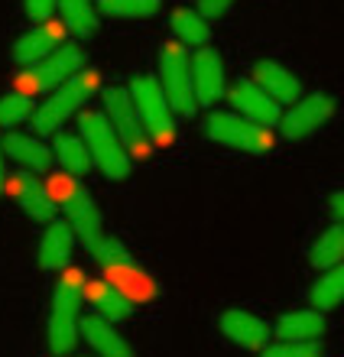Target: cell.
Wrapping results in <instances>:
<instances>
[{
	"label": "cell",
	"instance_id": "8992f818",
	"mask_svg": "<svg viewBox=\"0 0 344 357\" xmlns=\"http://www.w3.org/2000/svg\"><path fill=\"white\" fill-rule=\"evenodd\" d=\"M127 91H130V101L137 107V117L143 123V130H147L149 143L153 146H169L176 140V114L169 107L156 75H133Z\"/></svg>",
	"mask_w": 344,
	"mask_h": 357
},
{
	"label": "cell",
	"instance_id": "7c38bea8",
	"mask_svg": "<svg viewBox=\"0 0 344 357\" xmlns=\"http://www.w3.org/2000/svg\"><path fill=\"white\" fill-rule=\"evenodd\" d=\"M188 68H192V94H195L198 107H211L224 98L227 91V68L218 49L202 46L195 49V56H188Z\"/></svg>",
	"mask_w": 344,
	"mask_h": 357
},
{
	"label": "cell",
	"instance_id": "3957f363",
	"mask_svg": "<svg viewBox=\"0 0 344 357\" xmlns=\"http://www.w3.org/2000/svg\"><path fill=\"white\" fill-rule=\"evenodd\" d=\"M82 270H62L56 289H52V309H49V351L56 357H66L78 348V325L84 315V296H82Z\"/></svg>",
	"mask_w": 344,
	"mask_h": 357
},
{
	"label": "cell",
	"instance_id": "1f68e13d",
	"mask_svg": "<svg viewBox=\"0 0 344 357\" xmlns=\"http://www.w3.org/2000/svg\"><path fill=\"white\" fill-rule=\"evenodd\" d=\"M23 10L33 23H43V20H52L56 13V0H23Z\"/></svg>",
	"mask_w": 344,
	"mask_h": 357
},
{
	"label": "cell",
	"instance_id": "277c9868",
	"mask_svg": "<svg viewBox=\"0 0 344 357\" xmlns=\"http://www.w3.org/2000/svg\"><path fill=\"white\" fill-rule=\"evenodd\" d=\"M49 195L56 202V208L62 211V221L72 227L75 241H82L84 247H91L94 241H101L104 234V218H101V208L98 202L91 198V192L78 182V178L66 176V172H56L49 178Z\"/></svg>",
	"mask_w": 344,
	"mask_h": 357
},
{
	"label": "cell",
	"instance_id": "4fadbf2b",
	"mask_svg": "<svg viewBox=\"0 0 344 357\" xmlns=\"http://www.w3.org/2000/svg\"><path fill=\"white\" fill-rule=\"evenodd\" d=\"M3 188H10V195L13 202L20 205V211L29 218V221H36V225H49V221H56L59 218V208L49 195L46 182H39L33 172H13V176L3 178Z\"/></svg>",
	"mask_w": 344,
	"mask_h": 357
},
{
	"label": "cell",
	"instance_id": "8fae6325",
	"mask_svg": "<svg viewBox=\"0 0 344 357\" xmlns=\"http://www.w3.org/2000/svg\"><path fill=\"white\" fill-rule=\"evenodd\" d=\"M335 98L325 91H315V94H302L299 101H292L286 111L279 114V133L286 137V140L299 143V140H308V137H315L322 127H325L331 117H335Z\"/></svg>",
	"mask_w": 344,
	"mask_h": 357
},
{
	"label": "cell",
	"instance_id": "836d02e7",
	"mask_svg": "<svg viewBox=\"0 0 344 357\" xmlns=\"http://www.w3.org/2000/svg\"><path fill=\"white\" fill-rule=\"evenodd\" d=\"M3 178H7V169H3V137H0V192H3Z\"/></svg>",
	"mask_w": 344,
	"mask_h": 357
},
{
	"label": "cell",
	"instance_id": "f1b7e54d",
	"mask_svg": "<svg viewBox=\"0 0 344 357\" xmlns=\"http://www.w3.org/2000/svg\"><path fill=\"white\" fill-rule=\"evenodd\" d=\"M159 7H163V0H94L98 13L121 20H149L159 13Z\"/></svg>",
	"mask_w": 344,
	"mask_h": 357
},
{
	"label": "cell",
	"instance_id": "d4e9b609",
	"mask_svg": "<svg viewBox=\"0 0 344 357\" xmlns=\"http://www.w3.org/2000/svg\"><path fill=\"white\" fill-rule=\"evenodd\" d=\"M56 10L62 13L66 33H75L78 39H91L101 26V13L94 10V0H56Z\"/></svg>",
	"mask_w": 344,
	"mask_h": 357
},
{
	"label": "cell",
	"instance_id": "ba28073f",
	"mask_svg": "<svg viewBox=\"0 0 344 357\" xmlns=\"http://www.w3.org/2000/svg\"><path fill=\"white\" fill-rule=\"evenodd\" d=\"M205 133L218 146L250 153V156H267L273 150V143H276L270 127H257V123L244 121L241 114L234 111H211L205 117Z\"/></svg>",
	"mask_w": 344,
	"mask_h": 357
},
{
	"label": "cell",
	"instance_id": "d6a6232c",
	"mask_svg": "<svg viewBox=\"0 0 344 357\" xmlns=\"http://www.w3.org/2000/svg\"><path fill=\"white\" fill-rule=\"evenodd\" d=\"M328 211H331V221H335V225H341L344 221V192L341 188L331 192V198H328Z\"/></svg>",
	"mask_w": 344,
	"mask_h": 357
},
{
	"label": "cell",
	"instance_id": "2e32d148",
	"mask_svg": "<svg viewBox=\"0 0 344 357\" xmlns=\"http://www.w3.org/2000/svg\"><path fill=\"white\" fill-rule=\"evenodd\" d=\"M62 43H66V26L59 20H43L36 26H29L23 36H17V43H13V62L20 68L36 66L39 59H46Z\"/></svg>",
	"mask_w": 344,
	"mask_h": 357
},
{
	"label": "cell",
	"instance_id": "83f0119b",
	"mask_svg": "<svg viewBox=\"0 0 344 357\" xmlns=\"http://www.w3.org/2000/svg\"><path fill=\"white\" fill-rule=\"evenodd\" d=\"M33 111H36V98L33 94L20 91V88L0 94V127L3 130H17V127L29 123Z\"/></svg>",
	"mask_w": 344,
	"mask_h": 357
},
{
	"label": "cell",
	"instance_id": "ac0fdd59",
	"mask_svg": "<svg viewBox=\"0 0 344 357\" xmlns=\"http://www.w3.org/2000/svg\"><path fill=\"white\" fill-rule=\"evenodd\" d=\"M82 296H84V302L91 305V315H98V319H104V321H111V325H117V321H127L133 315V302H127L121 296V292L114 289L111 282L104 280H88L84 276V282H82Z\"/></svg>",
	"mask_w": 344,
	"mask_h": 357
},
{
	"label": "cell",
	"instance_id": "5b68a950",
	"mask_svg": "<svg viewBox=\"0 0 344 357\" xmlns=\"http://www.w3.org/2000/svg\"><path fill=\"white\" fill-rule=\"evenodd\" d=\"M78 137H82L84 150L91 156V166H98L111 182H124L130 176L133 169L130 153H127V146L121 143V137L114 133V127L107 123V117L101 111H88L84 107L78 114Z\"/></svg>",
	"mask_w": 344,
	"mask_h": 357
},
{
	"label": "cell",
	"instance_id": "6da1fadb",
	"mask_svg": "<svg viewBox=\"0 0 344 357\" xmlns=\"http://www.w3.org/2000/svg\"><path fill=\"white\" fill-rule=\"evenodd\" d=\"M88 250H91L94 264L104 270V280L111 282L127 302L140 305V302H149L159 296L156 280L137 264V257L127 250V244H124L121 237L101 234V241H94Z\"/></svg>",
	"mask_w": 344,
	"mask_h": 357
},
{
	"label": "cell",
	"instance_id": "9c48e42d",
	"mask_svg": "<svg viewBox=\"0 0 344 357\" xmlns=\"http://www.w3.org/2000/svg\"><path fill=\"white\" fill-rule=\"evenodd\" d=\"M159 88L166 94L169 107L176 117H195L198 104L192 94V68H188V49L172 43H163L159 49V75H156Z\"/></svg>",
	"mask_w": 344,
	"mask_h": 357
},
{
	"label": "cell",
	"instance_id": "4dcf8cb0",
	"mask_svg": "<svg viewBox=\"0 0 344 357\" xmlns=\"http://www.w3.org/2000/svg\"><path fill=\"white\" fill-rule=\"evenodd\" d=\"M198 3V13H202V17L208 20V23H211V20H221V17H227V13H231L234 10V3H237V0H195Z\"/></svg>",
	"mask_w": 344,
	"mask_h": 357
},
{
	"label": "cell",
	"instance_id": "d6986e66",
	"mask_svg": "<svg viewBox=\"0 0 344 357\" xmlns=\"http://www.w3.org/2000/svg\"><path fill=\"white\" fill-rule=\"evenodd\" d=\"M72 250H75V234L72 227L66 221H49L43 237H39V247H36V264L43 266L46 273H59L66 270L68 260H72Z\"/></svg>",
	"mask_w": 344,
	"mask_h": 357
},
{
	"label": "cell",
	"instance_id": "603a6c76",
	"mask_svg": "<svg viewBox=\"0 0 344 357\" xmlns=\"http://www.w3.org/2000/svg\"><path fill=\"white\" fill-rule=\"evenodd\" d=\"M325 312L315 309H299V312H286L276 321V328H270L279 341H322L325 335Z\"/></svg>",
	"mask_w": 344,
	"mask_h": 357
},
{
	"label": "cell",
	"instance_id": "cb8c5ba5",
	"mask_svg": "<svg viewBox=\"0 0 344 357\" xmlns=\"http://www.w3.org/2000/svg\"><path fill=\"white\" fill-rule=\"evenodd\" d=\"M169 29L176 36L179 46L186 49H202L211 43V23H208L195 7H176L169 17Z\"/></svg>",
	"mask_w": 344,
	"mask_h": 357
},
{
	"label": "cell",
	"instance_id": "ffe728a7",
	"mask_svg": "<svg viewBox=\"0 0 344 357\" xmlns=\"http://www.w3.org/2000/svg\"><path fill=\"white\" fill-rule=\"evenodd\" d=\"M3 156L13 160L23 172H46L52 166V150H49L46 143L33 137V133H7V140H3Z\"/></svg>",
	"mask_w": 344,
	"mask_h": 357
},
{
	"label": "cell",
	"instance_id": "44dd1931",
	"mask_svg": "<svg viewBox=\"0 0 344 357\" xmlns=\"http://www.w3.org/2000/svg\"><path fill=\"white\" fill-rule=\"evenodd\" d=\"M78 335H84V341L91 344L98 357H137L121 331L114 328L111 321L98 319V315H82Z\"/></svg>",
	"mask_w": 344,
	"mask_h": 357
},
{
	"label": "cell",
	"instance_id": "4316f807",
	"mask_svg": "<svg viewBox=\"0 0 344 357\" xmlns=\"http://www.w3.org/2000/svg\"><path fill=\"white\" fill-rule=\"evenodd\" d=\"M344 299V270L331 266V270H318V280L308 289V302L315 312H331L338 309Z\"/></svg>",
	"mask_w": 344,
	"mask_h": 357
},
{
	"label": "cell",
	"instance_id": "5bb4252c",
	"mask_svg": "<svg viewBox=\"0 0 344 357\" xmlns=\"http://www.w3.org/2000/svg\"><path fill=\"white\" fill-rule=\"evenodd\" d=\"M224 98L231 101L234 114H241L244 121L257 123V127H276L279 114H283V107H279L276 101H273L267 91H260V88L253 85L250 78H241V82H234V85H227V91H224Z\"/></svg>",
	"mask_w": 344,
	"mask_h": 357
},
{
	"label": "cell",
	"instance_id": "484cf974",
	"mask_svg": "<svg viewBox=\"0 0 344 357\" xmlns=\"http://www.w3.org/2000/svg\"><path fill=\"white\" fill-rule=\"evenodd\" d=\"M341 260H344V227L331 221V225L312 241L308 264L315 266V270H331V266H341Z\"/></svg>",
	"mask_w": 344,
	"mask_h": 357
},
{
	"label": "cell",
	"instance_id": "7402d4cb",
	"mask_svg": "<svg viewBox=\"0 0 344 357\" xmlns=\"http://www.w3.org/2000/svg\"><path fill=\"white\" fill-rule=\"evenodd\" d=\"M49 150H52V162H59V169L66 172V176L84 178L91 172V156H88L78 133H68V130L52 133V146Z\"/></svg>",
	"mask_w": 344,
	"mask_h": 357
},
{
	"label": "cell",
	"instance_id": "30bf717a",
	"mask_svg": "<svg viewBox=\"0 0 344 357\" xmlns=\"http://www.w3.org/2000/svg\"><path fill=\"white\" fill-rule=\"evenodd\" d=\"M101 114L107 117V123L114 127V133L121 137V143L127 146V153H130V160H149L153 156V143H149L147 130H143V123H140L137 117V107H133L130 101V91H127V85H111L101 91Z\"/></svg>",
	"mask_w": 344,
	"mask_h": 357
},
{
	"label": "cell",
	"instance_id": "f546056e",
	"mask_svg": "<svg viewBox=\"0 0 344 357\" xmlns=\"http://www.w3.org/2000/svg\"><path fill=\"white\" fill-rule=\"evenodd\" d=\"M263 357H322V344L318 341H276L260 348Z\"/></svg>",
	"mask_w": 344,
	"mask_h": 357
},
{
	"label": "cell",
	"instance_id": "9a60e30c",
	"mask_svg": "<svg viewBox=\"0 0 344 357\" xmlns=\"http://www.w3.org/2000/svg\"><path fill=\"white\" fill-rule=\"evenodd\" d=\"M218 328H221V335L231 341V344H237V348H244V351H260V348H267L273 338L270 325H267L260 315H253V312H247V309L221 312Z\"/></svg>",
	"mask_w": 344,
	"mask_h": 357
},
{
	"label": "cell",
	"instance_id": "52a82bcc",
	"mask_svg": "<svg viewBox=\"0 0 344 357\" xmlns=\"http://www.w3.org/2000/svg\"><path fill=\"white\" fill-rule=\"evenodd\" d=\"M84 68V49L72 39H66L59 49H52L46 59H39L36 66H27L17 75V88L27 94H49L52 88H59L66 78H72L75 72Z\"/></svg>",
	"mask_w": 344,
	"mask_h": 357
},
{
	"label": "cell",
	"instance_id": "7a4b0ae2",
	"mask_svg": "<svg viewBox=\"0 0 344 357\" xmlns=\"http://www.w3.org/2000/svg\"><path fill=\"white\" fill-rule=\"evenodd\" d=\"M98 85H101L98 68L84 66L82 72H75L72 78H66L59 88H52L46 94V101H39L33 117H29L36 137H52V133L62 130L68 117H75V114H82L88 107V101L98 94Z\"/></svg>",
	"mask_w": 344,
	"mask_h": 357
},
{
	"label": "cell",
	"instance_id": "e0dca14e",
	"mask_svg": "<svg viewBox=\"0 0 344 357\" xmlns=\"http://www.w3.org/2000/svg\"><path fill=\"white\" fill-rule=\"evenodd\" d=\"M250 82L260 88V91L270 94L279 107L302 98V82H299V75L292 68L283 66V62H276V59H260L250 72Z\"/></svg>",
	"mask_w": 344,
	"mask_h": 357
}]
</instances>
